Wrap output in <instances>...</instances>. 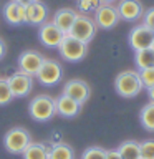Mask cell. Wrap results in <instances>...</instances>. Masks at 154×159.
Masks as SVG:
<instances>
[{"mask_svg":"<svg viewBox=\"0 0 154 159\" xmlns=\"http://www.w3.org/2000/svg\"><path fill=\"white\" fill-rule=\"evenodd\" d=\"M114 89L119 96L123 98H134L141 93L143 83L139 78V71H133V70H126L121 71L114 80Z\"/></svg>","mask_w":154,"mask_h":159,"instance_id":"1","label":"cell"},{"mask_svg":"<svg viewBox=\"0 0 154 159\" xmlns=\"http://www.w3.org/2000/svg\"><path fill=\"white\" fill-rule=\"evenodd\" d=\"M28 114L35 121H40V123L50 121L57 114L55 98L48 96V94H38V96H35L28 104Z\"/></svg>","mask_w":154,"mask_h":159,"instance_id":"2","label":"cell"},{"mask_svg":"<svg viewBox=\"0 0 154 159\" xmlns=\"http://www.w3.org/2000/svg\"><path fill=\"white\" fill-rule=\"evenodd\" d=\"M58 53L65 61H70V63L81 61L88 53V43H83L81 40L65 35V38L61 40V43L58 47Z\"/></svg>","mask_w":154,"mask_h":159,"instance_id":"3","label":"cell"},{"mask_svg":"<svg viewBox=\"0 0 154 159\" xmlns=\"http://www.w3.org/2000/svg\"><path fill=\"white\" fill-rule=\"evenodd\" d=\"M30 143H32L30 133L25 128H20V126L8 129L3 136V146L12 154H22L30 146Z\"/></svg>","mask_w":154,"mask_h":159,"instance_id":"4","label":"cell"},{"mask_svg":"<svg viewBox=\"0 0 154 159\" xmlns=\"http://www.w3.org/2000/svg\"><path fill=\"white\" fill-rule=\"evenodd\" d=\"M96 30H98V27L91 17L78 13L66 35H70V37H73L76 40H81L83 43H89L94 38V35H96Z\"/></svg>","mask_w":154,"mask_h":159,"instance_id":"5","label":"cell"},{"mask_svg":"<svg viewBox=\"0 0 154 159\" xmlns=\"http://www.w3.org/2000/svg\"><path fill=\"white\" fill-rule=\"evenodd\" d=\"M63 76V68L57 60L52 58H45V61L42 65V68L38 70L37 78L43 86H55L57 83H60V80Z\"/></svg>","mask_w":154,"mask_h":159,"instance_id":"6","label":"cell"},{"mask_svg":"<svg viewBox=\"0 0 154 159\" xmlns=\"http://www.w3.org/2000/svg\"><path fill=\"white\" fill-rule=\"evenodd\" d=\"M154 42V32L151 28H147L146 25H138V27H133L129 30L128 35V43L131 50L134 52H139V50H146L151 48Z\"/></svg>","mask_w":154,"mask_h":159,"instance_id":"7","label":"cell"},{"mask_svg":"<svg viewBox=\"0 0 154 159\" xmlns=\"http://www.w3.org/2000/svg\"><path fill=\"white\" fill-rule=\"evenodd\" d=\"M94 23H96L98 28L103 30H111L119 23V13L116 5H99V7L94 10Z\"/></svg>","mask_w":154,"mask_h":159,"instance_id":"8","label":"cell"},{"mask_svg":"<svg viewBox=\"0 0 154 159\" xmlns=\"http://www.w3.org/2000/svg\"><path fill=\"white\" fill-rule=\"evenodd\" d=\"M43 61L45 58L42 57V53L35 52V50H27V52L20 53V57L17 60V66H18V71L30 75V76H37Z\"/></svg>","mask_w":154,"mask_h":159,"instance_id":"9","label":"cell"},{"mask_svg":"<svg viewBox=\"0 0 154 159\" xmlns=\"http://www.w3.org/2000/svg\"><path fill=\"white\" fill-rule=\"evenodd\" d=\"M38 38H40V42H42L43 47L58 48L60 43H61V40L65 38V33L53 22H45L43 25H40V28H38Z\"/></svg>","mask_w":154,"mask_h":159,"instance_id":"10","label":"cell"},{"mask_svg":"<svg viewBox=\"0 0 154 159\" xmlns=\"http://www.w3.org/2000/svg\"><path fill=\"white\" fill-rule=\"evenodd\" d=\"M7 83L10 86V91H12L13 98H23L32 91L33 88V76L30 75H25L22 71L13 73L12 76L7 78Z\"/></svg>","mask_w":154,"mask_h":159,"instance_id":"11","label":"cell"},{"mask_svg":"<svg viewBox=\"0 0 154 159\" xmlns=\"http://www.w3.org/2000/svg\"><path fill=\"white\" fill-rule=\"evenodd\" d=\"M118 13L119 18L124 20V22H139L143 20L144 15V7L139 0H119L118 5Z\"/></svg>","mask_w":154,"mask_h":159,"instance_id":"12","label":"cell"},{"mask_svg":"<svg viewBox=\"0 0 154 159\" xmlns=\"http://www.w3.org/2000/svg\"><path fill=\"white\" fill-rule=\"evenodd\" d=\"M63 94L70 96L79 104H84L89 99L91 88H89V84L86 81H83V80H70V81H66L63 86Z\"/></svg>","mask_w":154,"mask_h":159,"instance_id":"13","label":"cell"},{"mask_svg":"<svg viewBox=\"0 0 154 159\" xmlns=\"http://www.w3.org/2000/svg\"><path fill=\"white\" fill-rule=\"evenodd\" d=\"M48 18V5L43 3L42 0L30 3L25 7V20L27 25H33V27H40L47 22Z\"/></svg>","mask_w":154,"mask_h":159,"instance_id":"14","label":"cell"},{"mask_svg":"<svg viewBox=\"0 0 154 159\" xmlns=\"http://www.w3.org/2000/svg\"><path fill=\"white\" fill-rule=\"evenodd\" d=\"M2 15H3L5 22L10 25H15V27L27 23V20H25V7L17 3V2H13V0H10V2H7L3 5Z\"/></svg>","mask_w":154,"mask_h":159,"instance_id":"15","label":"cell"},{"mask_svg":"<svg viewBox=\"0 0 154 159\" xmlns=\"http://www.w3.org/2000/svg\"><path fill=\"white\" fill-rule=\"evenodd\" d=\"M55 104H57V114H60L61 118H68V119L75 118L81 111V104L76 103L75 99H71L63 93L55 99Z\"/></svg>","mask_w":154,"mask_h":159,"instance_id":"16","label":"cell"},{"mask_svg":"<svg viewBox=\"0 0 154 159\" xmlns=\"http://www.w3.org/2000/svg\"><path fill=\"white\" fill-rule=\"evenodd\" d=\"M76 15H78V12H76L75 8L65 7V8H60V10H57V12H55L52 22L57 25V27L61 30L65 35H66V33L70 32V28H71L75 18H76Z\"/></svg>","mask_w":154,"mask_h":159,"instance_id":"17","label":"cell"},{"mask_svg":"<svg viewBox=\"0 0 154 159\" xmlns=\"http://www.w3.org/2000/svg\"><path fill=\"white\" fill-rule=\"evenodd\" d=\"M50 148L52 146H47V144H42V143H30V146L22 152V157L23 159H48Z\"/></svg>","mask_w":154,"mask_h":159,"instance_id":"18","label":"cell"},{"mask_svg":"<svg viewBox=\"0 0 154 159\" xmlns=\"http://www.w3.org/2000/svg\"><path fill=\"white\" fill-rule=\"evenodd\" d=\"M118 152L121 154L123 159H141V151H139V143L133 141H123L118 146Z\"/></svg>","mask_w":154,"mask_h":159,"instance_id":"19","label":"cell"},{"mask_svg":"<svg viewBox=\"0 0 154 159\" xmlns=\"http://www.w3.org/2000/svg\"><path fill=\"white\" fill-rule=\"evenodd\" d=\"M48 159H75V151L66 143H57L50 148Z\"/></svg>","mask_w":154,"mask_h":159,"instance_id":"20","label":"cell"},{"mask_svg":"<svg viewBox=\"0 0 154 159\" xmlns=\"http://www.w3.org/2000/svg\"><path fill=\"white\" fill-rule=\"evenodd\" d=\"M139 121L141 126L149 133H154V103L149 101L147 104H144L141 113H139Z\"/></svg>","mask_w":154,"mask_h":159,"instance_id":"21","label":"cell"},{"mask_svg":"<svg viewBox=\"0 0 154 159\" xmlns=\"http://www.w3.org/2000/svg\"><path fill=\"white\" fill-rule=\"evenodd\" d=\"M134 63H136V66L139 70L154 68V52H152L151 48L134 52Z\"/></svg>","mask_w":154,"mask_h":159,"instance_id":"22","label":"cell"},{"mask_svg":"<svg viewBox=\"0 0 154 159\" xmlns=\"http://www.w3.org/2000/svg\"><path fill=\"white\" fill-rule=\"evenodd\" d=\"M99 5H101L99 0H76V8H78V12L83 13V15L94 12Z\"/></svg>","mask_w":154,"mask_h":159,"instance_id":"23","label":"cell"},{"mask_svg":"<svg viewBox=\"0 0 154 159\" xmlns=\"http://www.w3.org/2000/svg\"><path fill=\"white\" fill-rule=\"evenodd\" d=\"M81 159H106V149L99 146H91L83 151Z\"/></svg>","mask_w":154,"mask_h":159,"instance_id":"24","label":"cell"},{"mask_svg":"<svg viewBox=\"0 0 154 159\" xmlns=\"http://www.w3.org/2000/svg\"><path fill=\"white\" fill-rule=\"evenodd\" d=\"M13 99V94L10 91V86L7 83V80L0 78V106H5Z\"/></svg>","mask_w":154,"mask_h":159,"instance_id":"25","label":"cell"},{"mask_svg":"<svg viewBox=\"0 0 154 159\" xmlns=\"http://www.w3.org/2000/svg\"><path fill=\"white\" fill-rule=\"evenodd\" d=\"M139 151H141V159H154V139H146L139 143Z\"/></svg>","mask_w":154,"mask_h":159,"instance_id":"26","label":"cell"},{"mask_svg":"<svg viewBox=\"0 0 154 159\" xmlns=\"http://www.w3.org/2000/svg\"><path fill=\"white\" fill-rule=\"evenodd\" d=\"M139 78H141L143 88H152L154 86V68H146V70H139Z\"/></svg>","mask_w":154,"mask_h":159,"instance_id":"27","label":"cell"},{"mask_svg":"<svg viewBox=\"0 0 154 159\" xmlns=\"http://www.w3.org/2000/svg\"><path fill=\"white\" fill-rule=\"evenodd\" d=\"M143 25H146L147 28H151L152 32H154V7H149L147 10H144Z\"/></svg>","mask_w":154,"mask_h":159,"instance_id":"28","label":"cell"},{"mask_svg":"<svg viewBox=\"0 0 154 159\" xmlns=\"http://www.w3.org/2000/svg\"><path fill=\"white\" fill-rule=\"evenodd\" d=\"M106 159H123L118 149H106Z\"/></svg>","mask_w":154,"mask_h":159,"instance_id":"29","label":"cell"},{"mask_svg":"<svg viewBox=\"0 0 154 159\" xmlns=\"http://www.w3.org/2000/svg\"><path fill=\"white\" fill-rule=\"evenodd\" d=\"M5 53H7V45H5V42L0 38V60L5 57Z\"/></svg>","mask_w":154,"mask_h":159,"instance_id":"30","label":"cell"},{"mask_svg":"<svg viewBox=\"0 0 154 159\" xmlns=\"http://www.w3.org/2000/svg\"><path fill=\"white\" fill-rule=\"evenodd\" d=\"M13 2H17V3H20V5H23V7H27V5L37 2V0H13Z\"/></svg>","mask_w":154,"mask_h":159,"instance_id":"31","label":"cell"},{"mask_svg":"<svg viewBox=\"0 0 154 159\" xmlns=\"http://www.w3.org/2000/svg\"><path fill=\"white\" fill-rule=\"evenodd\" d=\"M147 96H149V99H151V101L154 103V86L147 89Z\"/></svg>","mask_w":154,"mask_h":159,"instance_id":"32","label":"cell"},{"mask_svg":"<svg viewBox=\"0 0 154 159\" xmlns=\"http://www.w3.org/2000/svg\"><path fill=\"white\" fill-rule=\"evenodd\" d=\"M103 5H114V2H118V0H99Z\"/></svg>","mask_w":154,"mask_h":159,"instance_id":"33","label":"cell"},{"mask_svg":"<svg viewBox=\"0 0 154 159\" xmlns=\"http://www.w3.org/2000/svg\"><path fill=\"white\" fill-rule=\"evenodd\" d=\"M151 50H152V52H154V42H152V47H151Z\"/></svg>","mask_w":154,"mask_h":159,"instance_id":"34","label":"cell"}]
</instances>
